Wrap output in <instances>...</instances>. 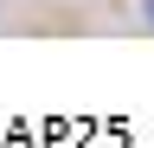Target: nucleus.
<instances>
[{
    "mask_svg": "<svg viewBox=\"0 0 154 148\" xmlns=\"http://www.w3.org/2000/svg\"><path fill=\"white\" fill-rule=\"evenodd\" d=\"M141 13H148V26H154V0H148V7H141Z\"/></svg>",
    "mask_w": 154,
    "mask_h": 148,
    "instance_id": "f257e3e1",
    "label": "nucleus"
}]
</instances>
